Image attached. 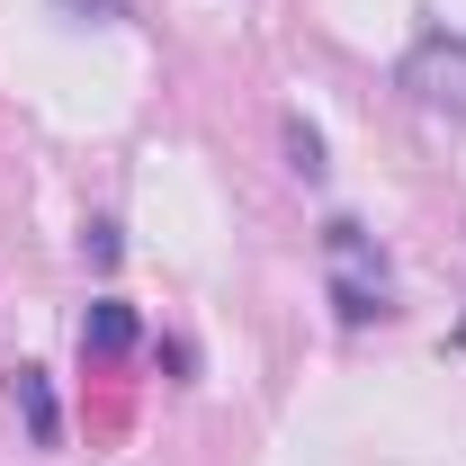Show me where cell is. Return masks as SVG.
<instances>
[{
  "label": "cell",
  "mask_w": 466,
  "mask_h": 466,
  "mask_svg": "<svg viewBox=\"0 0 466 466\" xmlns=\"http://www.w3.org/2000/svg\"><path fill=\"white\" fill-rule=\"evenodd\" d=\"M404 90L431 116H466V36H421L404 55Z\"/></svg>",
  "instance_id": "2"
},
{
  "label": "cell",
  "mask_w": 466,
  "mask_h": 466,
  "mask_svg": "<svg viewBox=\"0 0 466 466\" xmlns=\"http://www.w3.org/2000/svg\"><path fill=\"white\" fill-rule=\"evenodd\" d=\"M81 251H90V260L108 269V260H116V225H90V233H81Z\"/></svg>",
  "instance_id": "6"
},
{
  "label": "cell",
  "mask_w": 466,
  "mask_h": 466,
  "mask_svg": "<svg viewBox=\"0 0 466 466\" xmlns=\"http://www.w3.org/2000/svg\"><path fill=\"white\" fill-rule=\"evenodd\" d=\"M63 9H72V18H99V27H108V18H126V0H63Z\"/></svg>",
  "instance_id": "7"
},
{
  "label": "cell",
  "mask_w": 466,
  "mask_h": 466,
  "mask_svg": "<svg viewBox=\"0 0 466 466\" xmlns=\"http://www.w3.org/2000/svg\"><path fill=\"white\" fill-rule=\"evenodd\" d=\"M323 288H332V314L341 323H386L395 314V279H386V251H377V233L323 225Z\"/></svg>",
  "instance_id": "1"
},
{
  "label": "cell",
  "mask_w": 466,
  "mask_h": 466,
  "mask_svg": "<svg viewBox=\"0 0 466 466\" xmlns=\"http://www.w3.org/2000/svg\"><path fill=\"white\" fill-rule=\"evenodd\" d=\"M288 162H296L305 179H323V135H314L305 116H288Z\"/></svg>",
  "instance_id": "5"
},
{
  "label": "cell",
  "mask_w": 466,
  "mask_h": 466,
  "mask_svg": "<svg viewBox=\"0 0 466 466\" xmlns=\"http://www.w3.org/2000/svg\"><path fill=\"white\" fill-rule=\"evenodd\" d=\"M9 404L27 412V440H36V449H55V440H63V412H55L46 368H18V377H9Z\"/></svg>",
  "instance_id": "3"
},
{
  "label": "cell",
  "mask_w": 466,
  "mask_h": 466,
  "mask_svg": "<svg viewBox=\"0 0 466 466\" xmlns=\"http://www.w3.org/2000/svg\"><path fill=\"white\" fill-rule=\"evenodd\" d=\"M81 350H99V359H116V350H135V314H126L116 296H99V305L81 314Z\"/></svg>",
  "instance_id": "4"
}]
</instances>
